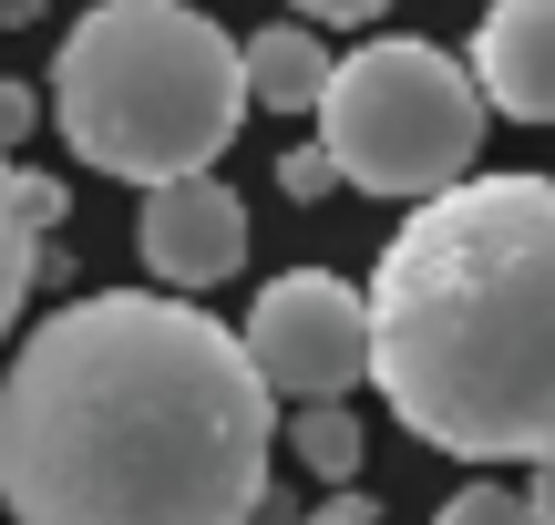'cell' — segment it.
<instances>
[{
    "label": "cell",
    "mask_w": 555,
    "mask_h": 525,
    "mask_svg": "<svg viewBox=\"0 0 555 525\" xmlns=\"http://www.w3.org/2000/svg\"><path fill=\"white\" fill-rule=\"evenodd\" d=\"M298 11H309V21H339V31H360V21H380L391 0H298Z\"/></svg>",
    "instance_id": "cell-15"
},
{
    "label": "cell",
    "mask_w": 555,
    "mask_h": 525,
    "mask_svg": "<svg viewBox=\"0 0 555 525\" xmlns=\"http://www.w3.org/2000/svg\"><path fill=\"white\" fill-rule=\"evenodd\" d=\"M278 402L237 330L176 289H93L0 371L11 525H247Z\"/></svg>",
    "instance_id": "cell-1"
},
{
    "label": "cell",
    "mask_w": 555,
    "mask_h": 525,
    "mask_svg": "<svg viewBox=\"0 0 555 525\" xmlns=\"http://www.w3.org/2000/svg\"><path fill=\"white\" fill-rule=\"evenodd\" d=\"M463 62H474V82H483L494 114L555 124V0H494Z\"/></svg>",
    "instance_id": "cell-7"
},
{
    "label": "cell",
    "mask_w": 555,
    "mask_h": 525,
    "mask_svg": "<svg viewBox=\"0 0 555 525\" xmlns=\"http://www.w3.org/2000/svg\"><path fill=\"white\" fill-rule=\"evenodd\" d=\"M288 453H298V474H319V485L339 495L371 444H360V412H350V402H298V412H288Z\"/></svg>",
    "instance_id": "cell-10"
},
{
    "label": "cell",
    "mask_w": 555,
    "mask_h": 525,
    "mask_svg": "<svg viewBox=\"0 0 555 525\" xmlns=\"http://www.w3.org/2000/svg\"><path fill=\"white\" fill-rule=\"evenodd\" d=\"M41 227H62V185H52V176H21V165L0 155V341H11L21 299H31Z\"/></svg>",
    "instance_id": "cell-8"
},
{
    "label": "cell",
    "mask_w": 555,
    "mask_h": 525,
    "mask_svg": "<svg viewBox=\"0 0 555 525\" xmlns=\"http://www.w3.org/2000/svg\"><path fill=\"white\" fill-rule=\"evenodd\" d=\"M247 114V41L185 0H93L52 62V124L93 176H217Z\"/></svg>",
    "instance_id": "cell-3"
},
{
    "label": "cell",
    "mask_w": 555,
    "mask_h": 525,
    "mask_svg": "<svg viewBox=\"0 0 555 525\" xmlns=\"http://www.w3.org/2000/svg\"><path fill=\"white\" fill-rule=\"evenodd\" d=\"M41 11V0H0V31H21V21H31Z\"/></svg>",
    "instance_id": "cell-17"
},
{
    "label": "cell",
    "mask_w": 555,
    "mask_h": 525,
    "mask_svg": "<svg viewBox=\"0 0 555 525\" xmlns=\"http://www.w3.org/2000/svg\"><path fill=\"white\" fill-rule=\"evenodd\" d=\"M371 392L463 464L555 453V176H463L371 268Z\"/></svg>",
    "instance_id": "cell-2"
},
{
    "label": "cell",
    "mask_w": 555,
    "mask_h": 525,
    "mask_svg": "<svg viewBox=\"0 0 555 525\" xmlns=\"http://www.w3.org/2000/svg\"><path fill=\"white\" fill-rule=\"evenodd\" d=\"M247 371L268 382V402H339V392L371 371V299L330 268H288L247 299V330H237Z\"/></svg>",
    "instance_id": "cell-5"
},
{
    "label": "cell",
    "mask_w": 555,
    "mask_h": 525,
    "mask_svg": "<svg viewBox=\"0 0 555 525\" xmlns=\"http://www.w3.org/2000/svg\"><path fill=\"white\" fill-rule=\"evenodd\" d=\"M525 505H535V525H555V453L535 464V485H525Z\"/></svg>",
    "instance_id": "cell-16"
},
{
    "label": "cell",
    "mask_w": 555,
    "mask_h": 525,
    "mask_svg": "<svg viewBox=\"0 0 555 525\" xmlns=\"http://www.w3.org/2000/svg\"><path fill=\"white\" fill-rule=\"evenodd\" d=\"M134 247L176 299L237 279L247 268V196L227 176H176V185H144V217H134Z\"/></svg>",
    "instance_id": "cell-6"
},
{
    "label": "cell",
    "mask_w": 555,
    "mask_h": 525,
    "mask_svg": "<svg viewBox=\"0 0 555 525\" xmlns=\"http://www.w3.org/2000/svg\"><path fill=\"white\" fill-rule=\"evenodd\" d=\"M433 525H535V505H525L515 485H463V495H442Z\"/></svg>",
    "instance_id": "cell-11"
},
{
    "label": "cell",
    "mask_w": 555,
    "mask_h": 525,
    "mask_svg": "<svg viewBox=\"0 0 555 525\" xmlns=\"http://www.w3.org/2000/svg\"><path fill=\"white\" fill-rule=\"evenodd\" d=\"M483 82L463 52L442 41H360L330 62V93H319V155L339 165V185L360 196H442V185L474 176L483 155Z\"/></svg>",
    "instance_id": "cell-4"
},
{
    "label": "cell",
    "mask_w": 555,
    "mask_h": 525,
    "mask_svg": "<svg viewBox=\"0 0 555 525\" xmlns=\"http://www.w3.org/2000/svg\"><path fill=\"white\" fill-rule=\"evenodd\" d=\"M330 41L319 31H268L247 41V103H268V114H319V93H330Z\"/></svg>",
    "instance_id": "cell-9"
},
{
    "label": "cell",
    "mask_w": 555,
    "mask_h": 525,
    "mask_svg": "<svg viewBox=\"0 0 555 525\" xmlns=\"http://www.w3.org/2000/svg\"><path fill=\"white\" fill-rule=\"evenodd\" d=\"M298 525H380V505H371V495H350V485H339L330 505H309Z\"/></svg>",
    "instance_id": "cell-14"
},
{
    "label": "cell",
    "mask_w": 555,
    "mask_h": 525,
    "mask_svg": "<svg viewBox=\"0 0 555 525\" xmlns=\"http://www.w3.org/2000/svg\"><path fill=\"white\" fill-rule=\"evenodd\" d=\"M278 185H288V196H330V185H339V165L319 155V144H288V155H278Z\"/></svg>",
    "instance_id": "cell-12"
},
{
    "label": "cell",
    "mask_w": 555,
    "mask_h": 525,
    "mask_svg": "<svg viewBox=\"0 0 555 525\" xmlns=\"http://www.w3.org/2000/svg\"><path fill=\"white\" fill-rule=\"evenodd\" d=\"M31 114H41V103H31V82H11V73H0V155H11V144H31Z\"/></svg>",
    "instance_id": "cell-13"
}]
</instances>
